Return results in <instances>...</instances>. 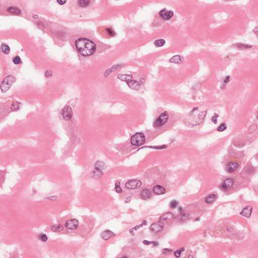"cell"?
Instances as JSON below:
<instances>
[{
  "label": "cell",
  "instance_id": "6da1fadb",
  "mask_svg": "<svg viewBox=\"0 0 258 258\" xmlns=\"http://www.w3.org/2000/svg\"><path fill=\"white\" fill-rule=\"evenodd\" d=\"M75 46L78 52L84 56L92 55L96 48L95 44L92 41L85 38L78 39L75 42Z\"/></svg>",
  "mask_w": 258,
  "mask_h": 258
},
{
  "label": "cell",
  "instance_id": "7a4b0ae2",
  "mask_svg": "<svg viewBox=\"0 0 258 258\" xmlns=\"http://www.w3.org/2000/svg\"><path fill=\"white\" fill-rule=\"evenodd\" d=\"M16 78L11 75H10L4 79L1 85V90L3 93L7 92L16 82Z\"/></svg>",
  "mask_w": 258,
  "mask_h": 258
},
{
  "label": "cell",
  "instance_id": "3957f363",
  "mask_svg": "<svg viewBox=\"0 0 258 258\" xmlns=\"http://www.w3.org/2000/svg\"><path fill=\"white\" fill-rule=\"evenodd\" d=\"M146 140L145 136L142 133H138L133 135L131 139V144L135 146H141L144 144Z\"/></svg>",
  "mask_w": 258,
  "mask_h": 258
},
{
  "label": "cell",
  "instance_id": "277c9868",
  "mask_svg": "<svg viewBox=\"0 0 258 258\" xmlns=\"http://www.w3.org/2000/svg\"><path fill=\"white\" fill-rule=\"evenodd\" d=\"M168 119V114L166 111L163 112L161 113L159 117L155 121L153 124V126L155 128H159L165 124Z\"/></svg>",
  "mask_w": 258,
  "mask_h": 258
},
{
  "label": "cell",
  "instance_id": "5b68a950",
  "mask_svg": "<svg viewBox=\"0 0 258 258\" xmlns=\"http://www.w3.org/2000/svg\"><path fill=\"white\" fill-rule=\"evenodd\" d=\"M142 183L137 180H132L128 181L125 184V187L129 190L137 189L141 187Z\"/></svg>",
  "mask_w": 258,
  "mask_h": 258
},
{
  "label": "cell",
  "instance_id": "8992f818",
  "mask_svg": "<svg viewBox=\"0 0 258 258\" xmlns=\"http://www.w3.org/2000/svg\"><path fill=\"white\" fill-rule=\"evenodd\" d=\"M62 115L66 121L70 120L73 116V111L70 107L67 106L65 107L61 111Z\"/></svg>",
  "mask_w": 258,
  "mask_h": 258
},
{
  "label": "cell",
  "instance_id": "52a82bcc",
  "mask_svg": "<svg viewBox=\"0 0 258 258\" xmlns=\"http://www.w3.org/2000/svg\"><path fill=\"white\" fill-rule=\"evenodd\" d=\"M160 17L165 20H168L171 19L174 15V12L173 11H168L166 9H163L159 12Z\"/></svg>",
  "mask_w": 258,
  "mask_h": 258
},
{
  "label": "cell",
  "instance_id": "ba28073f",
  "mask_svg": "<svg viewBox=\"0 0 258 258\" xmlns=\"http://www.w3.org/2000/svg\"><path fill=\"white\" fill-rule=\"evenodd\" d=\"M164 224L163 222L160 221L157 222L156 223H155L154 224H152L150 227V230L155 233H157L162 230L164 227Z\"/></svg>",
  "mask_w": 258,
  "mask_h": 258
},
{
  "label": "cell",
  "instance_id": "9c48e42d",
  "mask_svg": "<svg viewBox=\"0 0 258 258\" xmlns=\"http://www.w3.org/2000/svg\"><path fill=\"white\" fill-rule=\"evenodd\" d=\"M65 226L68 229L74 230L76 229L79 226V221L76 219H70L66 222Z\"/></svg>",
  "mask_w": 258,
  "mask_h": 258
},
{
  "label": "cell",
  "instance_id": "30bf717a",
  "mask_svg": "<svg viewBox=\"0 0 258 258\" xmlns=\"http://www.w3.org/2000/svg\"><path fill=\"white\" fill-rule=\"evenodd\" d=\"M233 180L232 179H227L225 180L222 184L220 187L222 189L226 190L230 188L233 184Z\"/></svg>",
  "mask_w": 258,
  "mask_h": 258
},
{
  "label": "cell",
  "instance_id": "8fae6325",
  "mask_svg": "<svg viewBox=\"0 0 258 258\" xmlns=\"http://www.w3.org/2000/svg\"><path fill=\"white\" fill-rule=\"evenodd\" d=\"M153 192L154 194L157 195H163L166 193L165 188L160 185H157L153 187Z\"/></svg>",
  "mask_w": 258,
  "mask_h": 258
},
{
  "label": "cell",
  "instance_id": "7c38bea8",
  "mask_svg": "<svg viewBox=\"0 0 258 258\" xmlns=\"http://www.w3.org/2000/svg\"><path fill=\"white\" fill-rule=\"evenodd\" d=\"M115 235V234L112 232L111 230H106L105 231H104L101 234V237L102 239L104 240H107L109 239L111 237Z\"/></svg>",
  "mask_w": 258,
  "mask_h": 258
},
{
  "label": "cell",
  "instance_id": "4fadbf2b",
  "mask_svg": "<svg viewBox=\"0 0 258 258\" xmlns=\"http://www.w3.org/2000/svg\"><path fill=\"white\" fill-rule=\"evenodd\" d=\"M253 211V208L251 206H247L240 212V214L247 218H249L251 216Z\"/></svg>",
  "mask_w": 258,
  "mask_h": 258
},
{
  "label": "cell",
  "instance_id": "5bb4252c",
  "mask_svg": "<svg viewBox=\"0 0 258 258\" xmlns=\"http://www.w3.org/2000/svg\"><path fill=\"white\" fill-rule=\"evenodd\" d=\"M106 168V164L102 161H98L95 163L94 165V169L97 171L102 172V171L105 170Z\"/></svg>",
  "mask_w": 258,
  "mask_h": 258
},
{
  "label": "cell",
  "instance_id": "9a60e30c",
  "mask_svg": "<svg viewBox=\"0 0 258 258\" xmlns=\"http://www.w3.org/2000/svg\"><path fill=\"white\" fill-rule=\"evenodd\" d=\"M128 86L132 89L137 90L139 88V83L135 80H130L127 82Z\"/></svg>",
  "mask_w": 258,
  "mask_h": 258
},
{
  "label": "cell",
  "instance_id": "2e32d148",
  "mask_svg": "<svg viewBox=\"0 0 258 258\" xmlns=\"http://www.w3.org/2000/svg\"><path fill=\"white\" fill-rule=\"evenodd\" d=\"M140 197L143 200H147L152 197V194L148 190L144 189L141 192Z\"/></svg>",
  "mask_w": 258,
  "mask_h": 258
},
{
  "label": "cell",
  "instance_id": "e0dca14e",
  "mask_svg": "<svg viewBox=\"0 0 258 258\" xmlns=\"http://www.w3.org/2000/svg\"><path fill=\"white\" fill-rule=\"evenodd\" d=\"M184 61V58L179 55H177L172 57L170 60L169 62L175 64H181Z\"/></svg>",
  "mask_w": 258,
  "mask_h": 258
},
{
  "label": "cell",
  "instance_id": "ac0fdd59",
  "mask_svg": "<svg viewBox=\"0 0 258 258\" xmlns=\"http://www.w3.org/2000/svg\"><path fill=\"white\" fill-rule=\"evenodd\" d=\"M238 164L237 163L235 162H232L229 163L226 167L227 170L229 173H232L233 171H234L237 167Z\"/></svg>",
  "mask_w": 258,
  "mask_h": 258
},
{
  "label": "cell",
  "instance_id": "d6986e66",
  "mask_svg": "<svg viewBox=\"0 0 258 258\" xmlns=\"http://www.w3.org/2000/svg\"><path fill=\"white\" fill-rule=\"evenodd\" d=\"M7 11L11 14H15V15H20L21 14L20 10L19 9H18V8L15 7H9L7 9Z\"/></svg>",
  "mask_w": 258,
  "mask_h": 258
},
{
  "label": "cell",
  "instance_id": "ffe728a7",
  "mask_svg": "<svg viewBox=\"0 0 258 258\" xmlns=\"http://www.w3.org/2000/svg\"><path fill=\"white\" fill-rule=\"evenodd\" d=\"M174 218V215L171 213H166L162 215L160 218V220L162 222L163 221H166L167 220H169Z\"/></svg>",
  "mask_w": 258,
  "mask_h": 258
},
{
  "label": "cell",
  "instance_id": "44dd1931",
  "mask_svg": "<svg viewBox=\"0 0 258 258\" xmlns=\"http://www.w3.org/2000/svg\"><path fill=\"white\" fill-rule=\"evenodd\" d=\"M118 78L122 81H126L127 82L131 80V79L132 78V75H130L123 74V75H119L118 76Z\"/></svg>",
  "mask_w": 258,
  "mask_h": 258
},
{
  "label": "cell",
  "instance_id": "7402d4cb",
  "mask_svg": "<svg viewBox=\"0 0 258 258\" xmlns=\"http://www.w3.org/2000/svg\"><path fill=\"white\" fill-rule=\"evenodd\" d=\"M216 196L214 194H211L208 196L205 199V202L208 204H211L216 200Z\"/></svg>",
  "mask_w": 258,
  "mask_h": 258
},
{
  "label": "cell",
  "instance_id": "603a6c76",
  "mask_svg": "<svg viewBox=\"0 0 258 258\" xmlns=\"http://www.w3.org/2000/svg\"><path fill=\"white\" fill-rule=\"evenodd\" d=\"M64 229V227L61 224L53 225L51 226V229L55 232H60Z\"/></svg>",
  "mask_w": 258,
  "mask_h": 258
},
{
  "label": "cell",
  "instance_id": "cb8c5ba5",
  "mask_svg": "<svg viewBox=\"0 0 258 258\" xmlns=\"http://www.w3.org/2000/svg\"><path fill=\"white\" fill-rule=\"evenodd\" d=\"M20 103L18 102L17 101H15V100H14L13 101V103L11 105V111H16L17 110H18L20 108Z\"/></svg>",
  "mask_w": 258,
  "mask_h": 258
},
{
  "label": "cell",
  "instance_id": "d4e9b609",
  "mask_svg": "<svg viewBox=\"0 0 258 258\" xmlns=\"http://www.w3.org/2000/svg\"><path fill=\"white\" fill-rule=\"evenodd\" d=\"M1 49L2 50V51L4 53V54H8L9 53H10V47L7 45V44H2L1 45Z\"/></svg>",
  "mask_w": 258,
  "mask_h": 258
},
{
  "label": "cell",
  "instance_id": "484cf974",
  "mask_svg": "<svg viewBox=\"0 0 258 258\" xmlns=\"http://www.w3.org/2000/svg\"><path fill=\"white\" fill-rule=\"evenodd\" d=\"M165 43V41L164 39H157L155 41L154 44L156 47H161L163 46Z\"/></svg>",
  "mask_w": 258,
  "mask_h": 258
},
{
  "label": "cell",
  "instance_id": "4316f807",
  "mask_svg": "<svg viewBox=\"0 0 258 258\" xmlns=\"http://www.w3.org/2000/svg\"><path fill=\"white\" fill-rule=\"evenodd\" d=\"M114 189H115L116 192L118 193V194H120V193H122V192H123V190H122V188L121 187L120 183H119V182H117V183H115V186H114Z\"/></svg>",
  "mask_w": 258,
  "mask_h": 258
},
{
  "label": "cell",
  "instance_id": "83f0119b",
  "mask_svg": "<svg viewBox=\"0 0 258 258\" xmlns=\"http://www.w3.org/2000/svg\"><path fill=\"white\" fill-rule=\"evenodd\" d=\"M89 3H90V2L89 1H79L78 2V5L82 7H85L89 5Z\"/></svg>",
  "mask_w": 258,
  "mask_h": 258
},
{
  "label": "cell",
  "instance_id": "f1b7e54d",
  "mask_svg": "<svg viewBox=\"0 0 258 258\" xmlns=\"http://www.w3.org/2000/svg\"><path fill=\"white\" fill-rule=\"evenodd\" d=\"M38 238L41 240L42 242H46L47 240V236H46V234H43V233H41L39 236H38Z\"/></svg>",
  "mask_w": 258,
  "mask_h": 258
},
{
  "label": "cell",
  "instance_id": "f546056e",
  "mask_svg": "<svg viewBox=\"0 0 258 258\" xmlns=\"http://www.w3.org/2000/svg\"><path fill=\"white\" fill-rule=\"evenodd\" d=\"M227 126L225 123H222L218 127L217 131L219 132H223L226 129Z\"/></svg>",
  "mask_w": 258,
  "mask_h": 258
},
{
  "label": "cell",
  "instance_id": "4dcf8cb0",
  "mask_svg": "<svg viewBox=\"0 0 258 258\" xmlns=\"http://www.w3.org/2000/svg\"><path fill=\"white\" fill-rule=\"evenodd\" d=\"M184 251V248H182V249H181L177 251H176L175 252V256L177 257V258H180L181 257V253Z\"/></svg>",
  "mask_w": 258,
  "mask_h": 258
},
{
  "label": "cell",
  "instance_id": "1f68e13d",
  "mask_svg": "<svg viewBox=\"0 0 258 258\" xmlns=\"http://www.w3.org/2000/svg\"><path fill=\"white\" fill-rule=\"evenodd\" d=\"M178 205V201H177L176 200H174V201H171V202L169 204L170 207L171 208H173V209L176 208L177 207Z\"/></svg>",
  "mask_w": 258,
  "mask_h": 258
},
{
  "label": "cell",
  "instance_id": "d6a6232c",
  "mask_svg": "<svg viewBox=\"0 0 258 258\" xmlns=\"http://www.w3.org/2000/svg\"><path fill=\"white\" fill-rule=\"evenodd\" d=\"M13 62L15 64H18L21 63V59L19 56H16L13 59Z\"/></svg>",
  "mask_w": 258,
  "mask_h": 258
},
{
  "label": "cell",
  "instance_id": "836d02e7",
  "mask_svg": "<svg viewBox=\"0 0 258 258\" xmlns=\"http://www.w3.org/2000/svg\"><path fill=\"white\" fill-rule=\"evenodd\" d=\"M237 47L238 48H250L252 47V46L251 45H247V44H237Z\"/></svg>",
  "mask_w": 258,
  "mask_h": 258
},
{
  "label": "cell",
  "instance_id": "e575fe53",
  "mask_svg": "<svg viewBox=\"0 0 258 258\" xmlns=\"http://www.w3.org/2000/svg\"><path fill=\"white\" fill-rule=\"evenodd\" d=\"M218 117V115L216 113H215L214 116H212V121L214 123V124H217V118Z\"/></svg>",
  "mask_w": 258,
  "mask_h": 258
},
{
  "label": "cell",
  "instance_id": "d590c367",
  "mask_svg": "<svg viewBox=\"0 0 258 258\" xmlns=\"http://www.w3.org/2000/svg\"><path fill=\"white\" fill-rule=\"evenodd\" d=\"M107 31L109 33V34L111 36H113L115 35V33L113 31V30L112 29L110 28H108L107 29Z\"/></svg>",
  "mask_w": 258,
  "mask_h": 258
},
{
  "label": "cell",
  "instance_id": "8d00e7d4",
  "mask_svg": "<svg viewBox=\"0 0 258 258\" xmlns=\"http://www.w3.org/2000/svg\"><path fill=\"white\" fill-rule=\"evenodd\" d=\"M53 75V73L50 71H47L45 72V76L46 77H50Z\"/></svg>",
  "mask_w": 258,
  "mask_h": 258
},
{
  "label": "cell",
  "instance_id": "74e56055",
  "mask_svg": "<svg viewBox=\"0 0 258 258\" xmlns=\"http://www.w3.org/2000/svg\"><path fill=\"white\" fill-rule=\"evenodd\" d=\"M171 252V250H169V249H164L163 251V253L164 254H168L169 253H170Z\"/></svg>",
  "mask_w": 258,
  "mask_h": 258
},
{
  "label": "cell",
  "instance_id": "f35d334b",
  "mask_svg": "<svg viewBox=\"0 0 258 258\" xmlns=\"http://www.w3.org/2000/svg\"><path fill=\"white\" fill-rule=\"evenodd\" d=\"M230 76H227V77H226V78L225 79L224 82V83H227V82H228L229 81V80H230Z\"/></svg>",
  "mask_w": 258,
  "mask_h": 258
},
{
  "label": "cell",
  "instance_id": "ab89813d",
  "mask_svg": "<svg viewBox=\"0 0 258 258\" xmlns=\"http://www.w3.org/2000/svg\"><path fill=\"white\" fill-rule=\"evenodd\" d=\"M66 1H57V2L60 5H64L66 3Z\"/></svg>",
  "mask_w": 258,
  "mask_h": 258
},
{
  "label": "cell",
  "instance_id": "60d3db41",
  "mask_svg": "<svg viewBox=\"0 0 258 258\" xmlns=\"http://www.w3.org/2000/svg\"><path fill=\"white\" fill-rule=\"evenodd\" d=\"M143 243H144V244L145 245H150V244H151L153 243V242H148V241H147V240H144V241L143 242Z\"/></svg>",
  "mask_w": 258,
  "mask_h": 258
},
{
  "label": "cell",
  "instance_id": "b9f144b4",
  "mask_svg": "<svg viewBox=\"0 0 258 258\" xmlns=\"http://www.w3.org/2000/svg\"><path fill=\"white\" fill-rule=\"evenodd\" d=\"M254 32H255V33H256V35H257V32H258V31H257V27H256V28H255V29H254Z\"/></svg>",
  "mask_w": 258,
  "mask_h": 258
}]
</instances>
